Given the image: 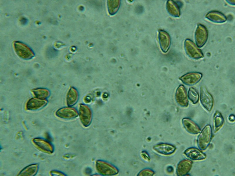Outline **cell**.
<instances>
[{"label": "cell", "instance_id": "cell-1", "mask_svg": "<svg viewBox=\"0 0 235 176\" xmlns=\"http://www.w3.org/2000/svg\"><path fill=\"white\" fill-rule=\"evenodd\" d=\"M212 137L211 126L208 125L203 129L199 135L197 140L198 147L201 150H204L209 146Z\"/></svg>", "mask_w": 235, "mask_h": 176}, {"label": "cell", "instance_id": "cell-2", "mask_svg": "<svg viewBox=\"0 0 235 176\" xmlns=\"http://www.w3.org/2000/svg\"><path fill=\"white\" fill-rule=\"evenodd\" d=\"M95 167L97 172L104 176L114 175L118 172V170L116 167L105 161L98 160L96 163Z\"/></svg>", "mask_w": 235, "mask_h": 176}, {"label": "cell", "instance_id": "cell-3", "mask_svg": "<svg viewBox=\"0 0 235 176\" xmlns=\"http://www.w3.org/2000/svg\"><path fill=\"white\" fill-rule=\"evenodd\" d=\"M184 48L186 54L191 58L198 59L203 58L204 56L202 50L193 42L189 39H186L185 40Z\"/></svg>", "mask_w": 235, "mask_h": 176}, {"label": "cell", "instance_id": "cell-4", "mask_svg": "<svg viewBox=\"0 0 235 176\" xmlns=\"http://www.w3.org/2000/svg\"><path fill=\"white\" fill-rule=\"evenodd\" d=\"M200 100L204 107L208 111H210L213 106L214 99L206 87L201 86L200 88Z\"/></svg>", "mask_w": 235, "mask_h": 176}, {"label": "cell", "instance_id": "cell-5", "mask_svg": "<svg viewBox=\"0 0 235 176\" xmlns=\"http://www.w3.org/2000/svg\"><path fill=\"white\" fill-rule=\"evenodd\" d=\"M208 37V32L206 28L202 24H198L194 35L197 46L199 48L202 47L207 42Z\"/></svg>", "mask_w": 235, "mask_h": 176}, {"label": "cell", "instance_id": "cell-6", "mask_svg": "<svg viewBox=\"0 0 235 176\" xmlns=\"http://www.w3.org/2000/svg\"><path fill=\"white\" fill-rule=\"evenodd\" d=\"M202 76V74L200 72H191L182 75L179 78V79L185 84L192 86L198 83L201 79Z\"/></svg>", "mask_w": 235, "mask_h": 176}, {"label": "cell", "instance_id": "cell-7", "mask_svg": "<svg viewBox=\"0 0 235 176\" xmlns=\"http://www.w3.org/2000/svg\"><path fill=\"white\" fill-rule=\"evenodd\" d=\"M79 114L80 121L83 126L85 127L89 126L92 119V112L90 109L87 106L81 105Z\"/></svg>", "mask_w": 235, "mask_h": 176}, {"label": "cell", "instance_id": "cell-8", "mask_svg": "<svg viewBox=\"0 0 235 176\" xmlns=\"http://www.w3.org/2000/svg\"><path fill=\"white\" fill-rule=\"evenodd\" d=\"M175 99L177 103L182 107H187L188 105L187 90L183 85H180L177 89Z\"/></svg>", "mask_w": 235, "mask_h": 176}, {"label": "cell", "instance_id": "cell-9", "mask_svg": "<svg viewBox=\"0 0 235 176\" xmlns=\"http://www.w3.org/2000/svg\"><path fill=\"white\" fill-rule=\"evenodd\" d=\"M14 47L17 54L21 58L25 59H31L34 54L32 50L28 46L19 42H16Z\"/></svg>", "mask_w": 235, "mask_h": 176}, {"label": "cell", "instance_id": "cell-10", "mask_svg": "<svg viewBox=\"0 0 235 176\" xmlns=\"http://www.w3.org/2000/svg\"><path fill=\"white\" fill-rule=\"evenodd\" d=\"M159 42L162 51L166 53L169 49L171 44V39L169 34L166 31L160 30L158 34Z\"/></svg>", "mask_w": 235, "mask_h": 176}, {"label": "cell", "instance_id": "cell-11", "mask_svg": "<svg viewBox=\"0 0 235 176\" xmlns=\"http://www.w3.org/2000/svg\"><path fill=\"white\" fill-rule=\"evenodd\" d=\"M192 164V162L189 159H184L181 160L177 166V175L179 176H183L187 175L190 171Z\"/></svg>", "mask_w": 235, "mask_h": 176}, {"label": "cell", "instance_id": "cell-12", "mask_svg": "<svg viewBox=\"0 0 235 176\" xmlns=\"http://www.w3.org/2000/svg\"><path fill=\"white\" fill-rule=\"evenodd\" d=\"M56 115L62 119H71L77 117L78 114L77 110L74 108L65 107L59 109L56 112Z\"/></svg>", "mask_w": 235, "mask_h": 176}, {"label": "cell", "instance_id": "cell-13", "mask_svg": "<svg viewBox=\"0 0 235 176\" xmlns=\"http://www.w3.org/2000/svg\"><path fill=\"white\" fill-rule=\"evenodd\" d=\"M182 123L186 131L190 133L193 134H197L201 131L198 125L189 118H183L182 120Z\"/></svg>", "mask_w": 235, "mask_h": 176}, {"label": "cell", "instance_id": "cell-14", "mask_svg": "<svg viewBox=\"0 0 235 176\" xmlns=\"http://www.w3.org/2000/svg\"><path fill=\"white\" fill-rule=\"evenodd\" d=\"M184 153L188 158L193 160H202L206 158L205 153L194 148L187 149L185 151Z\"/></svg>", "mask_w": 235, "mask_h": 176}, {"label": "cell", "instance_id": "cell-15", "mask_svg": "<svg viewBox=\"0 0 235 176\" xmlns=\"http://www.w3.org/2000/svg\"><path fill=\"white\" fill-rule=\"evenodd\" d=\"M153 148L158 153L165 155L172 154L176 149L174 145L165 143L156 145L154 146Z\"/></svg>", "mask_w": 235, "mask_h": 176}, {"label": "cell", "instance_id": "cell-16", "mask_svg": "<svg viewBox=\"0 0 235 176\" xmlns=\"http://www.w3.org/2000/svg\"><path fill=\"white\" fill-rule=\"evenodd\" d=\"M205 17L209 21L216 23H222L227 20L226 16L222 13L216 11L209 12Z\"/></svg>", "mask_w": 235, "mask_h": 176}, {"label": "cell", "instance_id": "cell-17", "mask_svg": "<svg viewBox=\"0 0 235 176\" xmlns=\"http://www.w3.org/2000/svg\"><path fill=\"white\" fill-rule=\"evenodd\" d=\"M47 104V101L44 99L33 98L28 101L26 104V107L28 110H36L44 106Z\"/></svg>", "mask_w": 235, "mask_h": 176}, {"label": "cell", "instance_id": "cell-18", "mask_svg": "<svg viewBox=\"0 0 235 176\" xmlns=\"http://www.w3.org/2000/svg\"><path fill=\"white\" fill-rule=\"evenodd\" d=\"M166 9L169 13L174 17H179L180 16V11L178 5L172 0H168L166 4Z\"/></svg>", "mask_w": 235, "mask_h": 176}, {"label": "cell", "instance_id": "cell-19", "mask_svg": "<svg viewBox=\"0 0 235 176\" xmlns=\"http://www.w3.org/2000/svg\"><path fill=\"white\" fill-rule=\"evenodd\" d=\"M214 130V132H217L222 126L224 119L221 113L218 111L215 113L213 117Z\"/></svg>", "mask_w": 235, "mask_h": 176}, {"label": "cell", "instance_id": "cell-20", "mask_svg": "<svg viewBox=\"0 0 235 176\" xmlns=\"http://www.w3.org/2000/svg\"><path fill=\"white\" fill-rule=\"evenodd\" d=\"M32 92L36 98L42 99L47 98L50 94L49 91L43 88L35 89L33 90Z\"/></svg>", "mask_w": 235, "mask_h": 176}, {"label": "cell", "instance_id": "cell-21", "mask_svg": "<svg viewBox=\"0 0 235 176\" xmlns=\"http://www.w3.org/2000/svg\"><path fill=\"white\" fill-rule=\"evenodd\" d=\"M120 0H108V11L111 15L116 13L118 11L120 5Z\"/></svg>", "mask_w": 235, "mask_h": 176}, {"label": "cell", "instance_id": "cell-22", "mask_svg": "<svg viewBox=\"0 0 235 176\" xmlns=\"http://www.w3.org/2000/svg\"><path fill=\"white\" fill-rule=\"evenodd\" d=\"M78 98L76 91L74 88H71L68 91L67 96V103L69 106L73 105L76 101Z\"/></svg>", "mask_w": 235, "mask_h": 176}, {"label": "cell", "instance_id": "cell-23", "mask_svg": "<svg viewBox=\"0 0 235 176\" xmlns=\"http://www.w3.org/2000/svg\"><path fill=\"white\" fill-rule=\"evenodd\" d=\"M188 96L189 99L193 104L197 103L199 100V94L197 90L193 87H190L189 90Z\"/></svg>", "mask_w": 235, "mask_h": 176}, {"label": "cell", "instance_id": "cell-24", "mask_svg": "<svg viewBox=\"0 0 235 176\" xmlns=\"http://www.w3.org/2000/svg\"><path fill=\"white\" fill-rule=\"evenodd\" d=\"M154 174V172L150 169H145L142 170L138 174L139 176H152Z\"/></svg>", "mask_w": 235, "mask_h": 176}, {"label": "cell", "instance_id": "cell-25", "mask_svg": "<svg viewBox=\"0 0 235 176\" xmlns=\"http://www.w3.org/2000/svg\"><path fill=\"white\" fill-rule=\"evenodd\" d=\"M56 53V50L52 48H50L47 50L46 53L47 55L51 56L52 55H52H54Z\"/></svg>", "mask_w": 235, "mask_h": 176}, {"label": "cell", "instance_id": "cell-26", "mask_svg": "<svg viewBox=\"0 0 235 176\" xmlns=\"http://www.w3.org/2000/svg\"><path fill=\"white\" fill-rule=\"evenodd\" d=\"M141 156L143 159L147 161L150 160L149 155L145 151H143L141 153Z\"/></svg>", "mask_w": 235, "mask_h": 176}, {"label": "cell", "instance_id": "cell-27", "mask_svg": "<svg viewBox=\"0 0 235 176\" xmlns=\"http://www.w3.org/2000/svg\"><path fill=\"white\" fill-rule=\"evenodd\" d=\"M229 119L230 121H234L235 120L234 115L233 114L230 115L229 117Z\"/></svg>", "mask_w": 235, "mask_h": 176}, {"label": "cell", "instance_id": "cell-28", "mask_svg": "<svg viewBox=\"0 0 235 176\" xmlns=\"http://www.w3.org/2000/svg\"><path fill=\"white\" fill-rule=\"evenodd\" d=\"M167 170L169 173H172L173 171V168L171 166L168 167L167 168Z\"/></svg>", "mask_w": 235, "mask_h": 176}, {"label": "cell", "instance_id": "cell-29", "mask_svg": "<svg viewBox=\"0 0 235 176\" xmlns=\"http://www.w3.org/2000/svg\"><path fill=\"white\" fill-rule=\"evenodd\" d=\"M21 22L23 24H26L27 22V20L25 18H23L21 20Z\"/></svg>", "mask_w": 235, "mask_h": 176}]
</instances>
